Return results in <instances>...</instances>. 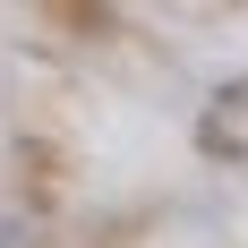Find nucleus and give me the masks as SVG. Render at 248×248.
<instances>
[{
    "label": "nucleus",
    "mask_w": 248,
    "mask_h": 248,
    "mask_svg": "<svg viewBox=\"0 0 248 248\" xmlns=\"http://www.w3.org/2000/svg\"><path fill=\"white\" fill-rule=\"evenodd\" d=\"M0 248H43V240H34V223H0Z\"/></svg>",
    "instance_id": "nucleus-2"
},
{
    "label": "nucleus",
    "mask_w": 248,
    "mask_h": 248,
    "mask_svg": "<svg viewBox=\"0 0 248 248\" xmlns=\"http://www.w3.org/2000/svg\"><path fill=\"white\" fill-rule=\"evenodd\" d=\"M197 154H214V163H248V77H231V86H214L197 111Z\"/></svg>",
    "instance_id": "nucleus-1"
}]
</instances>
